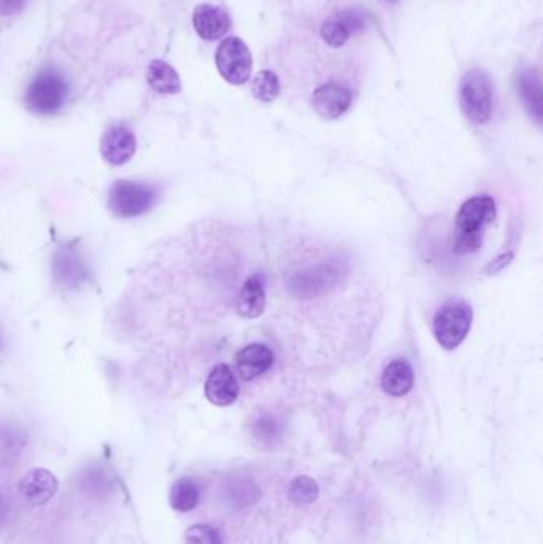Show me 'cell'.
<instances>
[{
  "label": "cell",
  "mask_w": 543,
  "mask_h": 544,
  "mask_svg": "<svg viewBox=\"0 0 543 544\" xmlns=\"http://www.w3.org/2000/svg\"><path fill=\"white\" fill-rule=\"evenodd\" d=\"M496 215V201L491 196H475L465 201L456 215L453 252L456 255L477 252L483 244V233L496 220Z\"/></svg>",
  "instance_id": "1"
},
{
  "label": "cell",
  "mask_w": 543,
  "mask_h": 544,
  "mask_svg": "<svg viewBox=\"0 0 543 544\" xmlns=\"http://www.w3.org/2000/svg\"><path fill=\"white\" fill-rule=\"evenodd\" d=\"M69 96V83L61 70L45 67L26 91V107L40 117H51L63 109Z\"/></svg>",
  "instance_id": "2"
},
{
  "label": "cell",
  "mask_w": 543,
  "mask_h": 544,
  "mask_svg": "<svg viewBox=\"0 0 543 544\" xmlns=\"http://www.w3.org/2000/svg\"><path fill=\"white\" fill-rule=\"evenodd\" d=\"M462 113L473 125H486L493 117V85L485 70L470 69L459 85Z\"/></svg>",
  "instance_id": "3"
},
{
  "label": "cell",
  "mask_w": 543,
  "mask_h": 544,
  "mask_svg": "<svg viewBox=\"0 0 543 544\" xmlns=\"http://www.w3.org/2000/svg\"><path fill=\"white\" fill-rule=\"evenodd\" d=\"M158 198L160 193L149 183L117 180L110 187L107 207L115 217L126 220V218L141 217L150 212L157 206Z\"/></svg>",
  "instance_id": "4"
},
{
  "label": "cell",
  "mask_w": 543,
  "mask_h": 544,
  "mask_svg": "<svg viewBox=\"0 0 543 544\" xmlns=\"http://www.w3.org/2000/svg\"><path fill=\"white\" fill-rule=\"evenodd\" d=\"M472 306L465 301H448L438 309L432 323L435 339L445 350L458 349L470 333Z\"/></svg>",
  "instance_id": "5"
},
{
  "label": "cell",
  "mask_w": 543,
  "mask_h": 544,
  "mask_svg": "<svg viewBox=\"0 0 543 544\" xmlns=\"http://www.w3.org/2000/svg\"><path fill=\"white\" fill-rule=\"evenodd\" d=\"M215 66L231 85H244L252 74L251 50L239 37H228L217 48Z\"/></svg>",
  "instance_id": "6"
},
{
  "label": "cell",
  "mask_w": 543,
  "mask_h": 544,
  "mask_svg": "<svg viewBox=\"0 0 543 544\" xmlns=\"http://www.w3.org/2000/svg\"><path fill=\"white\" fill-rule=\"evenodd\" d=\"M368 15L364 10L348 8L335 13L322 24L321 35L324 42L332 48L343 47L352 35L359 34L367 28Z\"/></svg>",
  "instance_id": "7"
},
{
  "label": "cell",
  "mask_w": 543,
  "mask_h": 544,
  "mask_svg": "<svg viewBox=\"0 0 543 544\" xmlns=\"http://www.w3.org/2000/svg\"><path fill=\"white\" fill-rule=\"evenodd\" d=\"M136 134L129 126L115 123L101 137V155L110 166H123L136 155Z\"/></svg>",
  "instance_id": "8"
},
{
  "label": "cell",
  "mask_w": 543,
  "mask_h": 544,
  "mask_svg": "<svg viewBox=\"0 0 543 544\" xmlns=\"http://www.w3.org/2000/svg\"><path fill=\"white\" fill-rule=\"evenodd\" d=\"M338 279H340L338 268L329 265L316 266V268L306 269V271L298 272L297 276H293L290 280V288H292L293 295L308 300L313 296L329 292V288L335 287Z\"/></svg>",
  "instance_id": "9"
},
{
  "label": "cell",
  "mask_w": 543,
  "mask_h": 544,
  "mask_svg": "<svg viewBox=\"0 0 543 544\" xmlns=\"http://www.w3.org/2000/svg\"><path fill=\"white\" fill-rule=\"evenodd\" d=\"M204 393L212 405L220 406V408L231 406L238 400V379L230 366L220 363L212 368L204 384Z\"/></svg>",
  "instance_id": "10"
},
{
  "label": "cell",
  "mask_w": 543,
  "mask_h": 544,
  "mask_svg": "<svg viewBox=\"0 0 543 544\" xmlns=\"http://www.w3.org/2000/svg\"><path fill=\"white\" fill-rule=\"evenodd\" d=\"M352 93L338 83H325L313 93V107L324 120H336L348 112Z\"/></svg>",
  "instance_id": "11"
},
{
  "label": "cell",
  "mask_w": 543,
  "mask_h": 544,
  "mask_svg": "<svg viewBox=\"0 0 543 544\" xmlns=\"http://www.w3.org/2000/svg\"><path fill=\"white\" fill-rule=\"evenodd\" d=\"M274 355L270 347L260 342L243 347L235 355V368L243 381H254L271 370Z\"/></svg>",
  "instance_id": "12"
},
{
  "label": "cell",
  "mask_w": 543,
  "mask_h": 544,
  "mask_svg": "<svg viewBox=\"0 0 543 544\" xmlns=\"http://www.w3.org/2000/svg\"><path fill=\"white\" fill-rule=\"evenodd\" d=\"M193 28L201 39L214 42L230 31L231 18L223 8L201 4L193 12Z\"/></svg>",
  "instance_id": "13"
},
{
  "label": "cell",
  "mask_w": 543,
  "mask_h": 544,
  "mask_svg": "<svg viewBox=\"0 0 543 544\" xmlns=\"http://www.w3.org/2000/svg\"><path fill=\"white\" fill-rule=\"evenodd\" d=\"M58 489V479L45 468L29 471L20 482L21 495L32 506L47 505Z\"/></svg>",
  "instance_id": "14"
},
{
  "label": "cell",
  "mask_w": 543,
  "mask_h": 544,
  "mask_svg": "<svg viewBox=\"0 0 543 544\" xmlns=\"http://www.w3.org/2000/svg\"><path fill=\"white\" fill-rule=\"evenodd\" d=\"M516 90L520 93L521 101L528 110L529 117L536 121L537 125H542L543 93L539 70L534 67L520 70L516 75Z\"/></svg>",
  "instance_id": "15"
},
{
  "label": "cell",
  "mask_w": 543,
  "mask_h": 544,
  "mask_svg": "<svg viewBox=\"0 0 543 544\" xmlns=\"http://www.w3.org/2000/svg\"><path fill=\"white\" fill-rule=\"evenodd\" d=\"M266 290L265 277L254 274L244 284L236 301V311L244 319H257L265 312Z\"/></svg>",
  "instance_id": "16"
},
{
  "label": "cell",
  "mask_w": 543,
  "mask_h": 544,
  "mask_svg": "<svg viewBox=\"0 0 543 544\" xmlns=\"http://www.w3.org/2000/svg\"><path fill=\"white\" fill-rule=\"evenodd\" d=\"M415 385V373L405 358H397L384 368L381 387L391 397H403Z\"/></svg>",
  "instance_id": "17"
},
{
  "label": "cell",
  "mask_w": 543,
  "mask_h": 544,
  "mask_svg": "<svg viewBox=\"0 0 543 544\" xmlns=\"http://www.w3.org/2000/svg\"><path fill=\"white\" fill-rule=\"evenodd\" d=\"M55 276L63 287H77L86 277V269L77 252L61 249L56 253Z\"/></svg>",
  "instance_id": "18"
},
{
  "label": "cell",
  "mask_w": 543,
  "mask_h": 544,
  "mask_svg": "<svg viewBox=\"0 0 543 544\" xmlns=\"http://www.w3.org/2000/svg\"><path fill=\"white\" fill-rule=\"evenodd\" d=\"M147 83L153 91L160 94H179L182 82L174 67L161 59H155L147 69Z\"/></svg>",
  "instance_id": "19"
},
{
  "label": "cell",
  "mask_w": 543,
  "mask_h": 544,
  "mask_svg": "<svg viewBox=\"0 0 543 544\" xmlns=\"http://www.w3.org/2000/svg\"><path fill=\"white\" fill-rule=\"evenodd\" d=\"M200 495V487L196 486L193 479L182 478L174 482V486L171 487L169 503H171L172 510L179 511V513H188V511L195 510L196 506H198Z\"/></svg>",
  "instance_id": "20"
},
{
  "label": "cell",
  "mask_w": 543,
  "mask_h": 544,
  "mask_svg": "<svg viewBox=\"0 0 543 544\" xmlns=\"http://www.w3.org/2000/svg\"><path fill=\"white\" fill-rule=\"evenodd\" d=\"M225 497L235 510H244L247 506L257 503L262 497V492L249 479H235L228 484Z\"/></svg>",
  "instance_id": "21"
},
{
  "label": "cell",
  "mask_w": 543,
  "mask_h": 544,
  "mask_svg": "<svg viewBox=\"0 0 543 544\" xmlns=\"http://www.w3.org/2000/svg\"><path fill=\"white\" fill-rule=\"evenodd\" d=\"M251 93L257 101L270 104L281 93V83L278 75L271 70H262L255 75L251 83Z\"/></svg>",
  "instance_id": "22"
},
{
  "label": "cell",
  "mask_w": 543,
  "mask_h": 544,
  "mask_svg": "<svg viewBox=\"0 0 543 544\" xmlns=\"http://www.w3.org/2000/svg\"><path fill=\"white\" fill-rule=\"evenodd\" d=\"M251 432L257 443L263 444V446H268V444L274 446L281 438L282 427L279 424L278 417L271 416V414H262L252 422Z\"/></svg>",
  "instance_id": "23"
},
{
  "label": "cell",
  "mask_w": 543,
  "mask_h": 544,
  "mask_svg": "<svg viewBox=\"0 0 543 544\" xmlns=\"http://www.w3.org/2000/svg\"><path fill=\"white\" fill-rule=\"evenodd\" d=\"M112 479L101 467H90L80 476V487L90 497H104L109 494Z\"/></svg>",
  "instance_id": "24"
},
{
  "label": "cell",
  "mask_w": 543,
  "mask_h": 544,
  "mask_svg": "<svg viewBox=\"0 0 543 544\" xmlns=\"http://www.w3.org/2000/svg\"><path fill=\"white\" fill-rule=\"evenodd\" d=\"M317 495H319V486L313 478L300 476L290 482L289 498L295 505H309L316 502Z\"/></svg>",
  "instance_id": "25"
},
{
  "label": "cell",
  "mask_w": 543,
  "mask_h": 544,
  "mask_svg": "<svg viewBox=\"0 0 543 544\" xmlns=\"http://www.w3.org/2000/svg\"><path fill=\"white\" fill-rule=\"evenodd\" d=\"M185 544H222V537L211 525L198 524L187 530Z\"/></svg>",
  "instance_id": "26"
},
{
  "label": "cell",
  "mask_w": 543,
  "mask_h": 544,
  "mask_svg": "<svg viewBox=\"0 0 543 544\" xmlns=\"http://www.w3.org/2000/svg\"><path fill=\"white\" fill-rule=\"evenodd\" d=\"M28 5V0H0V16L20 13Z\"/></svg>",
  "instance_id": "27"
},
{
  "label": "cell",
  "mask_w": 543,
  "mask_h": 544,
  "mask_svg": "<svg viewBox=\"0 0 543 544\" xmlns=\"http://www.w3.org/2000/svg\"><path fill=\"white\" fill-rule=\"evenodd\" d=\"M512 260L513 253L501 255V257H497L496 260H494L493 263L486 268V272H488V274H496L497 271H502V269H504L505 266H507Z\"/></svg>",
  "instance_id": "28"
},
{
  "label": "cell",
  "mask_w": 543,
  "mask_h": 544,
  "mask_svg": "<svg viewBox=\"0 0 543 544\" xmlns=\"http://www.w3.org/2000/svg\"><path fill=\"white\" fill-rule=\"evenodd\" d=\"M8 516H10V503H8L7 497L0 492V529L8 521Z\"/></svg>",
  "instance_id": "29"
},
{
  "label": "cell",
  "mask_w": 543,
  "mask_h": 544,
  "mask_svg": "<svg viewBox=\"0 0 543 544\" xmlns=\"http://www.w3.org/2000/svg\"><path fill=\"white\" fill-rule=\"evenodd\" d=\"M387 2H397V0H387Z\"/></svg>",
  "instance_id": "30"
}]
</instances>
